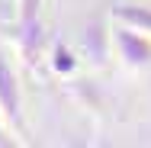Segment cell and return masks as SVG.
<instances>
[{"label":"cell","mask_w":151,"mask_h":148,"mask_svg":"<svg viewBox=\"0 0 151 148\" xmlns=\"http://www.w3.org/2000/svg\"><path fill=\"white\" fill-rule=\"evenodd\" d=\"M0 106H3L6 119L19 129V97H16V81H13L10 68H6L3 61H0Z\"/></svg>","instance_id":"6da1fadb"},{"label":"cell","mask_w":151,"mask_h":148,"mask_svg":"<svg viewBox=\"0 0 151 148\" xmlns=\"http://www.w3.org/2000/svg\"><path fill=\"white\" fill-rule=\"evenodd\" d=\"M119 45H122V52H125V58H129V61H148V55H151L148 45L138 42L132 32H122V35H119Z\"/></svg>","instance_id":"7a4b0ae2"},{"label":"cell","mask_w":151,"mask_h":148,"mask_svg":"<svg viewBox=\"0 0 151 148\" xmlns=\"http://www.w3.org/2000/svg\"><path fill=\"white\" fill-rule=\"evenodd\" d=\"M55 68H58V71H71V68H74V61H71V52L58 48V55H55Z\"/></svg>","instance_id":"3957f363"},{"label":"cell","mask_w":151,"mask_h":148,"mask_svg":"<svg viewBox=\"0 0 151 148\" xmlns=\"http://www.w3.org/2000/svg\"><path fill=\"white\" fill-rule=\"evenodd\" d=\"M122 16H125V19H132V23H142V26H148V29H151V13H135V10H122Z\"/></svg>","instance_id":"277c9868"},{"label":"cell","mask_w":151,"mask_h":148,"mask_svg":"<svg viewBox=\"0 0 151 148\" xmlns=\"http://www.w3.org/2000/svg\"><path fill=\"white\" fill-rule=\"evenodd\" d=\"M35 3H39V0H26V3H23V19H26V23H32V13H35Z\"/></svg>","instance_id":"5b68a950"}]
</instances>
